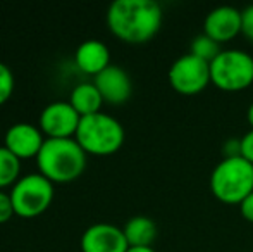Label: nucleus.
<instances>
[{
	"label": "nucleus",
	"mask_w": 253,
	"mask_h": 252,
	"mask_svg": "<svg viewBox=\"0 0 253 252\" xmlns=\"http://www.w3.org/2000/svg\"><path fill=\"white\" fill-rule=\"evenodd\" d=\"M81 116L69 102L57 101L42 111L38 128L47 138H74Z\"/></svg>",
	"instance_id": "nucleus-8"
},
{
	"label": "nucleus",
	"mask_w": 253,
	"mask_h": 252,
	"mask_svg": "<svg viewBox=\"0 0 253 252\" xmlns=\"http://www.w3.org/2000/svg\"><path fill=\"white\" fill-rule=\"evenodd\" d=\"M14 80L12 69H10L7 64L0 62V105H3L14 94Z\"/></svg>",
	"instance_id": "nucleus-18"
},
{
	"label": "nucleus",
	"mask_w": 253,
	"mask_h": 252,
	"mask_svg": "<svg viewBox=\"0 0 253 252\" xmlns=\"http://www.w3.org/2000/svg\"><path fill=\"white\" fill-rule=\"evenodd\" d=\"M209 185L217 201L240 205L253 192V164L241 155L224 157L210 173Z\"/></svg>",
	"instance_id": "nucleus-3"
},
{
	"label": "nucleus",
	"mask_w": 253,
	"mask_h": 252,
	"mask_svg": "<svg viewBox=\"0 0 253 252\" xmlns=\"http://www.w3.org/2000/svg\"><path fill=\"white\" fill-rule=\"evenodd\" d=\"M86 155L76 138H47L37 155L38 173L52 183H71L83 175Z\"/></svg>",
	"instance_id": "nucleus-2"
},
{
	"label": "nucleus",
	"mask_w": 253,
	"mask_h": 252,
	"mask_svg": "<svg viewBox=\"0 0 253 252\" xmlns=\"http://www.w3.org/2000/svg\"><path fill=\"white\" fill-rule=\"evenodd\" d=\"M45 140L47 138L38 126L31 125V123H16L5 131L3 147L9 149L21 161L31 157L37 159Z\"/></svg>",
	"instance_id": "nucleus-10"
},
{
	"label": "nucleus",
	"mask_w": 253,
	"mask_h": 252,
	"mask_svg": "<svg viewBox=\"0 0 253 252\" xmlns=\"http://www.w3.org/2000/svg\"><path fill=\"white\" fill-rule=\"evenodd\" d=\"M127 252H155V249H152V247H129Z\"/></svg>",
	"instance_id": "nucleus-24"
},
{
	"label": "nucleus",
	"mask_w": 253,
	"mask_h": 252,
	"mask_svg": "<svg viewBox=\"0 0 253 252\" xmlns=\"http://www.w3.org/2000/svg\"><path fill=\"white\" fill-rule=\"evenodd\" d=\"M240 155L253 164V130L247 131L240 138Z\"/></svg>",
	"instance_id": "nucleus-21"
},
{
	"label": "nucleus",
	"mask_w": 253,
	"mask_h": 252,
	"mask_svg": "<svg viewBox=\"0 0 253 252\" xmlns=\"http://www.w3.org/2000/svg\"><path fill=\"white\" fill-rule=\"evenodd\" d=\"M14 212L19 218H37L50 207L53 201V183L40 173H30L17 180L10 190Z\"/></svg>",
	"instance_id": "nucleus-6"
},
{
	"label": "nucleus",
	"mask_w": 253,
	"mask_h": 252,
	"mask_svg": "<svg viewBox=\"0 0 253 252\" xmlns=\"http://www.w3.org/2000/svg\"><path fill=\"white\" fill-rule=\"evenodd\" d=\"M69 104L81 118H86V116L102 112L100 109L103 105V99L95 83H80L71 92Z\"/></svg>",
	"instance_id": "nucleus-14"
},
{
	"label": "nucleus",
	"mask_w": 253,
	"mask_h": 252,
	"mask_svg": "<svg viewBox=\"0 0 253 252\" xmlns=\"http://www.w3.org/2000/svg\"><path fill=\"white\" fill-rule=\"evenodd\" d=\"M74 61L78 69L95 78L110 66V50L100 40H86L76 49Z\"/></svg>",
	"instance_id": "nucleus-13"
},
{
	"label": "nucleus",
	"mask_w": 253,
	"mask_h": 252,
	"mask_svg": "<svg viewBox=\"0 0 253 252\" xmlns=\"http://www.w3.org/2000/svg\"><path fill=\"white\" fill-rule=\"evenodd\" d=\"M169 83L174 92L184 97L198 95L205 90L212 80H210V64L200 61L191 54L181 55L172 62L169 69Z\"/></svg>",
	"instance_id": "nucleus-7"
},
{
	"label": "nucleus",
	"mask_w": 253,
	"mask_h": 252,
	"mask_svg": "<svg viewBox=\"0 0 253 252\" xmlns=\"http://www.w3.org/2000/svg\"><path fill=\"white\" fill-rule=\"evenodd\" d=\"M247 121L250 125V130H253V102L248 105V111H247Z\"/></svg>",
	"instance_id": "nucleus-23"
},
{
	"label": "nucleus",
	"mask_w": 253,
	"mask_h": 252,
	"mask_svg": "<svg viewBox=\"0 0 253 252\" xmlns=\"http://www.w3.org/2000/svg\"><path fill=\"white\" fill-rule=\"evenodd\" d=\"M220 52H222L220 44H217L215 40H212L210 37H207L205 33H202L191 40L190 52H188V54L195 55V57H198L200 61H205L207 64H212Z\"/></svg>",
	"instance_id": "nucleus-17"
},
{
	"label": "nucleus",
	"mask_w": 253,
	"mask_h": 252,
	"mask_svg": "<svg viewBox=\"0 0 253 252\" xmlns=\"http://www.w3.org/2000/svg\"><path fill=\"white\" fill-rule=\"evenodd\" d=\"M129 247H152L157 239V225L148 216H133L123 228Z\"/></svg>",
	"instance_id": "nucleus-15"
},
{
	"label": "nucleus",
	"mask_w": 253,
	"mask_h": 252,
	"mask_svg": "<svg viewBox=\"0 0 253 252\" xmlns=\"http://www.w3.org/2000/svg\"><path fill=\"white\" fill-rule=\"evenodd\" d=\"M241 33L253 44V5L241 10Z\"/></svg>",
	"instance_id": "nucleus-20"
},
{
	"label": "nucleus",
	"mask_w": 253,
	"mask_h": 252,
	"mask_svg": "<svg viewBox=\"0 0 253 252\" xmlns=\"http://www.w3.org/2000/svg\"><path fill=\"white\" fill-rule=\"evenodd\" d=\"M81 252H127L129 244L123 228L112 223H95L81 235Z\"/></svg>",
	"instance_id": "nucleus-9"
},
{
	"label": "nucleus",
	"mask_w": 253,
	"mask_h": 252,
	"mask_svg": "<svg viewBox=\"0 0 253 252\" xmlns=\"http://www.w3.org/2000/svg\"><path fill=\"white\" fill-rule=\"evenodd\" d=\"M14 214H16V212H14L10 194H5V192L0 190V225L10 221V218H12Z\"/></svg>",
	"instance_id": "nucleus-19"
},
{
	"label": "nucleus",
	"mask_w": 253,
	"mask_h": 252,
	"mask_svg": "<svg viewBox=\"0 0 253 252\" xmlns=\"http://www.w3.org/2000/svg\"><path fill=\"white\" fill-rule=\"evenodd\" d=\"M74 138L86 154L105 157L119 152L126 140V133L114 116L97 112L81 118Z\"/></svg>",
	"instance_id": "nucleus-4"
},
{
	"label": "nucleus",
	"mask_w": 253,
	"mask_h": 252,
	"mask_svg": "<svg viewBox=\"0 0 253 252\" xmlns=\"http://www.w3.org/2000/svg\"><path fill=\"white\" fill-rule=\"evenodd\" d=\"M95 87L100 92L103 102L112 105H121L129 101L133 94V83H131L129 74L121 66L110 64L107 69L93 78Z\"/></svg>",
	"instance_id": "nucleus-12"
},
{
	"label": "nucleus",
	"mask_w": 253,
	"mask_h": 252,
	"mask_svg": "<svg viewBox=\"0 0 253 252\" xmlns=\"http://www.w3.org/2000/svg\"><path fill=\"white\" fill-rule=\"evenodd\" d=\"M21 159L16 157L7 147H0V190L14 187L21 178Z\"/></svg>",
	"instance_id": "nucleus-16"
},
{
	"label": "nucleus",
	"mask_w": 253,
	"mask_h": 252,
	"mask_svg": "<svg viewBox=\"0 0 253 252\" xmlns=\"http://www.w3.org/2000/svg\"><path fill=\"white\" fill-rule=\"evenodd\" d=\"M212 85L222 92H241L253 85V57L238 49L222 50L210 64Z\"/></svg>",
	"instance_id": "nucleus-5"
},
{
	"label": "nucleus",
	"mask_w": 253,
	"mask_h": 252,
	"mask_svg": "<svg viewBox=\"0 0 253 252\" xmlns=\"http://www.w3.org/2000/svg\"><path fill=\"white\" fill-rule=\"evenodd\" d=\"M164 14L153 0H116L107 9L110 33L129 45H143L160 31Z\"/></svg>",
	"instance_id": "nucleus-1"
},
{
	"label": "nucleus",
	"mask_w": 253,
	"mask_h": 252,
	"mask_svg": "<svg viewBox=\"0 0 253 252\" xmlns=\"http://www.w3.org/2000/svg\"><path fill=\"white\" fill-rule=\"evenodd\" d=\"M203 33L217 44H227L241 35V10L231 5L215 7L203 21Z\"/></svg>",
	"instance_id": "nucleus-11"
},
{
	"label": "nucleus",
	"mask_w": 253,
	"mask_h": 252,
	"mask_svg": "<svg viewBox=\"0 0 253 252\" xmlns=\"http://www.w3.org/2000/svg\"><path fill=\"white\" fill-rule=\"evenodd\" d=\"M240 212L248 223L253 225V192L240 204Z\"/></svg>",
	"instance_id": "nucleus-22"
}]
</instances>
